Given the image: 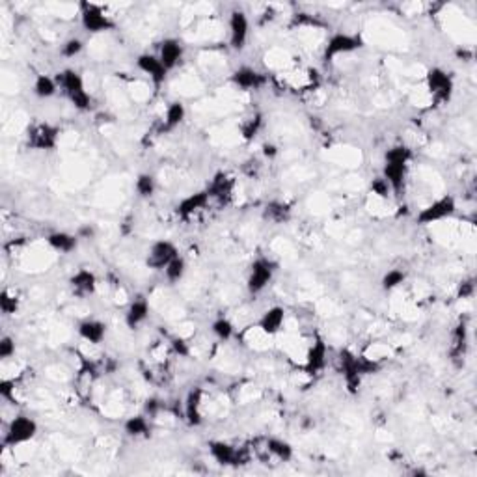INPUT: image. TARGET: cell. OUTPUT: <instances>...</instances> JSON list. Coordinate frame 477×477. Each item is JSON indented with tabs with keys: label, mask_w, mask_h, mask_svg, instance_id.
Returning <instances> with one entry per match:
<instances>
[{
	"label": "cell",
	"mask_w": 477,
	"mask_h": 477,
	"mask_svg": "<svg viewBox=\"0 0 477 477\" xmlns=\"http://www.w3.org/2000/svg\"><path fill=\"white\" fill-rule=\"evenodd\" d=\"M45 241L50 250H55L56 254H62V256H67V254H73L79 248L81 237L77 233H69V231H52L47 235Z\"/></svg>",
	"instance_id": "cell-22"
},
{
	"label": "cell",
	"mask_w": 477,
	"mask_h": 477,
	"mask_svg": "<svg viewBox=\"0 0 477 477\" xmlns=\"http://www.w3.org/2000/svg\"><path fill=\"white\" fill-rule=\"evenodd\" d=\"M82 50H84V41L81 40V38H69V40H66L64 43H62L60 47V55L64 56V58H77V56L81 55Z\"/></svg>",
	"instance_id": "cell-37"
},
{
	"label": "cell",
	"mask_w": 477,
	"mask_h": 477,
	"mask_svg": "<svg viewBox=\"0 0 477 477\" xmlns=\"http://www.w3.org/2000/svg\"><path fill=\"white\" fill-rule=\"evenodd\" d=\"M455 213H457V200L451 194H446V196L438 198L432 203L423 207L422 211L417 213L416 222L420 226H432V224L446 220V218H451Z\"/></svg>",
	"instance_id": "cell-7"
},
{
	"label": "cell",
	"mask_w": 477,
	"mask_h": 477,
	"mask_svg": "<svg viewBox=\"0 0 477 477\" xmlns=\"http://www.w3.org/2000/svg\"><path fill=\"white\" fill-rule=\"evenodd\" d=\"M94 233H96V231H94V228H91L90 224H86V226H82L81 230H79V233H77V235L81 237V239H90V237H94Z\"/></svg>",
	"instance_id": "cell-45"
},
{
	"label": "cell",
	"mask_w": 477,
	"mask_h": 477,
	"mask_svg": "<svg viewBox=\"0 0 477 477\" xmlns=\"http://www.w3.org/2000/svg\"><path fill=\"white\" fill-rule=\"evenodd\" d=\"M231 84L239 88L242 91H256L262 90L263 86L266 84V77L263 75L262 71H257L256 67L250 66H241L237 67L230 77Z\"/></svg>",
	"instance_id": "cell-15"
},
{
	"label": "cell",
	"mask_w": 477,
	"mask_h": 477,
	"mask_svg": "<svg viewBox=\"0 0 477 477\" xmlns=\"http://www.w3.org/2000/svg\"><path fill=\"white\" fill-rule=\"evenodd\" d=\"M0 310L4 315H11V313H16L19 310V301H17V296L13 295L11 291L4 289V291L0 293Z\"/></svg>",
	"instance_id": "cell-38"
},
{
	"label": "cell",
	"mask_w": 477,
	"mask_h": 477,
	"mask_svg": "<svg viewBox=\"0 0 477 477\" xmlns=\"http://www.w3.org/2000/svg\"><path fill=\"white\" fill-rule=\"evenodd\" d=\"M276 274V263L269 257H257L248 269L247 289L250 295H259L271 286L272 278Z\"/></svg>",
	"instance_id": "cell-5"
},
{
	"label": "cell",
	"mask_w": 477,
	"mask_h": 477,
	"mask_svg": "<svg viewBox=\"0 0 477 477\" xmlns=\"http://www.w3.org/2000/svg\"><path fill=\"white\" fill-rule=\"evenodd\" d=\"M207 447H209V455L213 457V461L220 466H239L247 461L241 447L233 446L226 440H211Z\"/></svg>",
	"instance_id": "cell-12"
},
{
	"label": "cell",
	"mask_w": 477,
	"mask_h": 477,
	"mask_svg": "<svg viewBox=\"0 0 477 477\" xmlns=\"http://www.w3.org/2000/svg\"><path fill=\"white\" fill-rule=\"evenodd\" d=\"M412 161V151L405 144H397L392 146L384 153V166H382V177L386 179L392 194H401L405 191V183H407L408 166Z\"/></svg>",
	"instance_id": "cell-1"
},
{
	"label": "cell",
	"mask_w": 477,
	"mask_h": 477,
	"mask_svg": "<svg viewBox=\"0 0 477 477\" xmlns=\"http://www.w3.org/2000/svg\"><path fill=\"white\" fill-rule=\"evenodd\" d=\"M278 153H280V150H278V146H274V144H263V157L265 159H269V161H272V159H276Z\"/></svg>",
	"instance_id": "cell-43"
},
{
	"label": "cell",
	"mask_w": 477,
	"mask_h": 477,
	"mask_svg": "<svg viewBox=\"0 0 477 477\" xmlns=\"http://www.w3.org/2000/svg\"><path fill=\"white\" fill-rule=\"evenodd\" d=\"M186 269H189V265H186L185 257L177 256V257H174L168 265H166V269L162 272H164L166 280L170 281V284H179V281L185 278Z\"/></svg>",
	"instance_id": "cell-33"
},
{
	"label": "cell",
	"mask_w": 477,
	"mask_h": 477,
	"mask_svg": "<svg viewBox=\"0 0 477 477\" xmlns=\"http://www.w3.org/2000/svg\"><path fill=\"white\" fill-rule=\"evenodd\" d=\"M69 286L75 295L90 296L97 291L99 281H97L96 272L90 271V269H86V266H82V269H79V271L71 274Z\"/></svg>",
	"instance_id": "cell-19"
},
{
	"label": "cell",
	"mask_w": 477,
	"mask_h": 477,
	"mask_svg": "<svg viewBox=\"0 0 477 477\" xmlns=\"http://www.w3.org/2000/svg\"><path fill=\"white\" fill-rule=\"evenodd\" d=\"M16 339L11 336H2L0 337V358L2 360H8L16 354Z\"/></svg>",
	"instance_id": "cell-40"
},
{
	"label": "cell",
	"mask_w": 477,
	"mask_h": 477,
	"mask_svg": "<svg viewBox=\"0 0 477 477\" xmlns=\"http://www.w3.org/2000/svg\"><path fill=\"white\" fill-rule=\"evenodd\" d=\"M293 207L287 203V201L281 200H272L269 201L263 209V218L269 222H274V224H284L291 218Z\"/></svg>",
	"instance_id": "cell-27"
},
{
	"label": "cell",
	"mask_w": 477,
	"mask_h": 477,
	"mask_svg": "<svg viewBox=\"0 0 477 477\" xmlns=\"http://www.w3.org/2000/svg\"><path fill=\"white\" fill-rule=\"evenodd\" d=\"M230 28V47L233 50H242L250 38V19L242 10H233L228 19Z\"/></svg>",
	"instance_id": "cell-13"
},
{
	"label": "cell",
	"mask_w": 477,
	"mask_h": 477,
	"mask_svg": "<svg viewBox=\"0 0 477 477\" xmlns=\"http://www.w3.org/2000/svg\"><path fill=\"white\" fill-rule=\"evenodd\" d=\"M179 256L176 242L168 241V239H159V241L151 242V247L147 248L146 265L151 271H164L166 265Z\"/></svg>",
	"instance_id": "cell-11"
},
{
	"label": "cell",
	"mask_w": 477,
	"mask_h": 477,
	"mask_svg": "<svg viewBox=\"0 0 477 477\" xmlns=\"http://www.w3.org/2000/svg\"><path fill=\"white\" fill-rule=\"evenodd\" d=\"M58 84H60V90L66 94V97L69 99V103L75 106V111L79 112H90L91 106H94V97L88 90H86V82L82 79V75L77 69H64L62 73H58Z\"/></svg>",
	"instance_id": "cell-3"
},
{
	"label": "cell",
	"mask_w": 477,
	"mask_h": 477,
	"mask_svg": "<svg viewBox=\"0 0 477 477\" xmlns=\"http://www.w3.org/2000/svg\"><path fill=\"white\" fill-rule=\"evenodd\" d=\"M473 293H476V284H473V280L470 278V280H464L459 284V289H457V298H472Z\"/></svg>",
	"instance_id": "cell-42"
},
{
	"label": "cell",
	"mask_w": 477,
	"mask_h": 477,
	"mask_svg": "<svg viewBox=\"0 0 477 477\" xmlns=\"http://www.w3.org/2000/svg\"><path fill=\"white\" fill-rule=\"evenodd\" d=\"M407 281V272L401 271V269H390L388 272H384V276L381 278V287L382 291H395L397 287H401L403 284Z\"/></svg>",
	"instance_id": "cell-35"
},
{
	"label": "cell",
	"mask_w": 477,
	"mask_h": 477,
	"mask_svg": "<svg viewBox=\"0 0 477 477\" xmlns=\"http://www.w3.org/2000/svg\"><path fill=\"white\" fill-rule=\"evenodd\" d=\"M451 357L453 360L455 358H462L464 360V357H466L468 352V327L466 322L461 321L455 327V330H453V343H451Z\"/></svg>",
	"instance_id": "cell-32"
},
{
	"label": "cell",
	"mask_w": 477,
	"mask_h": 477,
	"mask_svg": "<svg viewBox=\"0 0 477 477\" xmlns=\"http://www.w3.org/2000/svg\"><path fill=\"white\" fill-rule=\"evenodd\" d=\"M77 332H79L81 339H84L86 343H90V345H101V343L105 342L108 327H106L103 321H99V319H84V321L79 322Z\"/></svg>",
	"instance_id": "cell-24"
},
{
	"label": "cell",
	"mask_w": 477,
	"mask_h": 477,
	"mask_svg": "<svg viewBox=\"0 0 477 477\" xmlns=\"http://www.w3.org/2000/svg\"><path fill=\"white\" fill-rule=\"evenodd\" d=\"M60 142V129L52 123H35L28 129L26 146L34 151H55Z\"/></svg>",
	"instance_id": "cell-8"
},
{
	"label": "cell",
	"mask_w": 477,
	"mask_h": 477,
	"mask_svg": "<svg viewBox=\"0 0 477 477\" xmlns=\"http://www.w3.org/2000/svg\"><path fill=\"white\" fill-rule=\"evenodd\" d=\"M211 201L209 192L203 189V191L192 192L189 196H185L183 200H179V203L176 206V215L179 220H191L192 216H196L198 213L203 211Z\"/></svg>",
	"instance_id": "cell-16"
},
{
	"label": "cell",
	"mask_w": 477,
	"mask_h": 477,
	"mask_svg": "<svg viewBox=\"0 0 477 477\" xmlns=\"http://www.w3.org/2000/svg\"><path fill=\"white\" fill-rule=\"evenodd\" d=\"M185 120H186V106L183 105L181 101H174V103H170V105L166 106L161 131L162 133L176 131L177 127L181 125Z\"/></svg>",
	"instance_id": "cell-26"
},
{
	"label": "cell",
	"mask_w": 477,
	"mask_h": 477,
	"mask_svg": "<svg viewBox=\"0 0 477 477\" xmlns=\"http://www.w3.org/2000/svg\"><path fill=\"white\" fill-rule=\"evenodd\" d=\"M150 313H151L150 301L144 298V296H136L135 301L129 302V306H127L125 310L127 328H131V330L140 328L142 325L150 319Z\"/></svg>",
	"instance_id": "cell-21"
},
{
	"label": "cell",
	"mask_w": 477,
	"mask_h": 477,
	"mask_svg": "<svg viewBox=\"0 0 477 477\" xmlns=\"http://www.w3.org/2000/svg\"><path fill=\"white\" fill-rule=\"evenodd\" d=\"M364 47V41L360 35L347 34V32H337V34H332L328 38L327 45H325V52H322V60L334 62L337 56L342 55H351V52H357Z\"/></svg>",
	"instance_id": "cell-9"
},
{
	"label": "cell",
	"mask_w": 477,
	"mask_h": 477,
	"mask_svg": "<svg viewBox=\"0 0 477 477\" xmlns=\"http://www.w3.org/2000/svg\"><path fill=\"white\" fill-rule=\"evenodd\" d=\"M203 390L200 386H194L189 390L183 403V412H185V420L191 427H200L203 423Z\"/></svg>",
	"instance_id": "cell-17"
},
{
	"label": "cell",
	"mask_w": 477,
	"mask_h": 477,
	"mask_svg": "<svg viewBox=\"0 0 477 477\" xmlns=\"http://www.w3.org/2000/svg\"><path fill=\"white\" fill-rule=\"evenodd\" d=\"M265 449L271 457H274L280 462H289L295 457V449H293L291 444L287 442V440H281V438H266Z\"/></svg>",
	"instance_id": "cell-28"
},
{
	"label": "cell",
	"mask_w": 477,
	"mask_h": 477,
	"mask_svg": "<svg viewBox=\"0 0 477 477\" xmlns=\"http://www.w3.org/2000/svg\"><path fill=\"white\" fill-rule=\"evenodd\" d=\"M233 189H235L233 177L224 174V172H218V174L211 179V183L207 185L206 191L209 192L211 200L228 201L231 198V194H233Z\"/></svg>",
	"instance_id": "cell-25"
},
{
	"label": "cell",
	"mask_w": 477,
	"mask_h": 477,
	"mask_svg": "<svg viewBox=\"0 0 477 477\" xmlns=\"http://www.w3.org/2000/svg\"><path fill=\"white\" fill-rule=\"evenodd\" d=\"M159 60L162 62V66L168 71L176 69L179 64H181L183 56H185V47L177 38H164V40L159 43Z\"/></svg>",
	"instance_id": "cell-18"
},
{
	"label": "cell",
	"mask_w": 477,
	"mask_h": 477,
	"mask_svg": "<svg viewBox=\"0 0 477 477\" xmlns=\"http://www.w3.org/2000/svg\"><path fill=\"white\" fill-rule=\"evenodd\" d=\"M40 432V425L34 417L25 416V414H17L6 427L4 432V446L17 447L23 444L32 442Z\"/></svg>",
	"instance_id": "cell-4"
},
{
	"label": "cell",
	"mask_w": 477,
	"mask_h": 477,
	"mask_svg": "<svg viewBox=\"0 0 477 477\" xmlns=\"http://www.w3.org/2000/svg\"><path fill=\"white\" fill-rule=\"evenodd\" d=\"M284 325H286V310L281 306L266 308L259 317V321H257V328L265 336H276L278 332L284 328Z\"/></svg>",
	"instance_id": "cell-20"
},
{
	"label": "cell",
	"mask_w": 477,
	"mask_h": 477,
	"mask_svg": "<svg viewBox=\"0 0 477 477\" xmlns=\"http://www.w3.org/2000/svg\"><path fill=\"white\" fill-rule=\"evenodd\" d=\"M136 67L144 73L151 81V84L155 88H161L162 84L168 79V73L170 71L162 66V62L159 60V56L151 55V52H142L138 58H136Z\"/></svg>",
	"instance_id": "cell-14"
},
{
	"label": "cell",
	"mask_w": 477,
	"mask_h": 477,
	"mask_svg": "<svg viewBox=\"0 0 477 477\" xmlns=\"http://www.w3.org/2000/svg\"><path fill=\"white\" fill-rule=\"evenodd\" d=\"M425 82H427V90L438 103H446V101L451 99L453 90H455V82H453V77L447 73L442 67H432L427 71V77H425Z\"/></svg>",
	"instance_id": "cell-10"
},
{
	"label": "cell",
	"mask_w": 477,
	"mask_h": 477,
	"mask_svg": "<svg viewBox=\"0 0 477 477\" xmlns=\"http://www.w3.org/2000/svg\"><path fill=\"white\" fill-rule=\"evenodd\" d=\"M123 431H125L127 437L131 438H150L151 423L147 416L138 414V416L127 417L125 423H123Z\"/></svg>",
	"instance_id": "cell-30"
},
{
	"label": "cell",
	"mask_w": 477,
	"mask_h": 477,
	"mask_svg": "<svg viewBox=\"0 0 477 477\" xmlns=\"http://www.w3.org/2000/svg\"><path fill=\"white\" fill-rule=\"evenodd\" d=\"M135 192L140 200H150L155 196L157 192V179L150 172H142L135 179Z\"/></svg>",
	"instance_id": "cell-31"
},
{
	"label": "cell",
	"mask_w": 477,
	"mask_h": 477,
	"mask_svg": "<svg viewBox=\"0 0 477 477\" xmlns=\"http://www.w3.org/2000/svg\"><path fill=\"white\" fill-rule=\"evenodd\" d=\"M147 405H146V414H150V416H155L157 412H159V408H161V403L157 401V399H147Z\"/></svg>",
	"instance_id": "cell-44"
},
{
	"label": "cell",
	"mask_w": 477,
	"mask_h": 477,
	"mask_svg": "<svg viewBox=\"0 0 477 477\" xmlns=\"http://www.w3.org/2000/svg\"><path fill=\"white\" fill-rule=\"evenodd\" d=\"M369 189H371V192L375 194V196L384 198V200H386V198H390V194H392V189H390L388 181L382 176L371 179V183H369Z\"/></svg>",
	"instance_id": "cell-39"
},
{
	"label": "cell",
	"mask_w": 477,
	"mask_h": 477,
	"mask_svg": "<svg viewBox=\"0 0 477 477\" xmlns=\"http://www.w3.org/2000/svg\"><path fill=\"white\" fill-rule=\"evenodd\" d=\"M339 366H342V375L345 381L347 390L351 393H357L364 377L375 375L381 369L377 360L366 357H357L351 351H342L339 354Z\"/></svg>",
	"instance_id": "cell-2"
},
{
	"label": "cell",
	"mask_w": 477,
	"mask_h": 477,
	"mask_svg": "<svg viewBox=\"0 0 477 477\" xmlns=\"http://www.w3.org/2000/svg\"><path fill=\"white\" fill-rule=\"evenodd\" d=\"M327 360H328V347L327 343L322 342L321 337H317L315 342L310 345L306 352V373L310 375H317V373H321L325 367H327Z\"/></svg>",
	"instance_id": "cell-23"
},
{
	"label": "cell",
	"mask_w": 477,
	"mask_h": 477,
	"mask_svg": "<svg viewBox=\"0 0 477 477\" xmlns=\"http://www.w3.org/2000/svg\"><path fill=\"white\" fill-rule=\"evenodd\" d=\"M32 90H34V96L38 99H50V97H55L58 94L60 84H58V79H55V77L40 73V75L35 77Z\"/></svg>",
	"instance_id": "cell-29"
},
{
	"label": "cell",
	"mask_w": 477,
	"mask_h": 477,
	"mask_svg": "<svg viewBox=\"0 0 477 477\" xmlns=\"http://www.w3.org/2000/svg\"><path fill=\"white\" fill-rule=\"evenodd\" d=\"M211 332L218 342H230L235 336V325L228 317H216L211 322Z\"/></svg>",
	"instance_id": "cell-34"
},
{
	"label": "cell",
	"mask_w": 477,
	"mask_h": 477,
	"mask_svg": "<svg viewBox=\"0 0 477 477\" xmlns=\"http://www.w3.org/2000/svg\"><path fill=\"white\" fill-rule=\"evenodd\" d=\"M170 347H172V351L176 352L177 357L185 358L191 354V347H189V343H186L183 337H177V336L170 337Z\"/></svg>",
	"instance_id": "cell-41"
},
{
	"label": "cell",
	"mask_w": 477,
	"mask_h": 477,
	"mask_svg": "<svg viewBox=\"0 0 477 477\" xmlns=\"http://www.w3.org/2000/svg\"><path fill=\"white\" fill-rule=\"evenodd\" d=\"M262 127H263V116L262 114L250 116V118L241 125L242 136H245L247 140H254V138L259 135V131H262Z\"/></svg>",
	"instance_id": "cell-36"
},
{
	"label": "cell",
	"mask_w": 477,
	"mask_h": 477,
	"mask_svg": "<svg viewBox=\"0 0 477 477\" xmlns=\"http://www.w3.org/2000/svg\"><path fill=\"white\" fill-rule=\"evenodd\" d=\"M81 25L86 32L90 34H105L116 28V21L108 16L101 6L91 4V2H82L81 4Z\"/></svg>",
	"instance_id": "cell-6"
}]
</instances>
